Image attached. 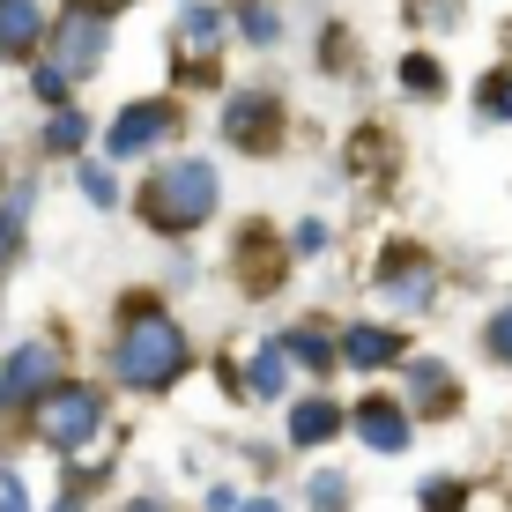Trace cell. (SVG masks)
Masks as SVG:
<instances>
[{"label": "cell", "mask_w": 512, "mask_h": 512, "mask_svg": "<svg viewBox=\"0 0 512 512\" xmlns=\"http://www.w3.org/2000/svg\"><path fill=\"white\" fill-rule=\"evenodd\" d=\"M416 394L423 401H453V379L438 372V364H416Z\"/></svg>", "instance_id": "obj_22"}, {"label": "cell", "mask_w": 512, "mask_h": 512, "mask_svg": "<svg viewBox=\"0 0 512 512\" xmlns=\"http://www.w3.org/2000/svg\"><path fill=\"white\" fill-rule=\"evenodd\" d=\"M179 372H186V334L164 312H134L127 334H119V379L127 386H171Z\"/></svg>", "instance_id": "obj_2"}, {"label": "cell", "mask_w": 512, "mask_h": 512, "mask_svg": "<svg viewBox=\"0 0 512 512\" xmlns=\"http://www.w3.org/2000/svg\"><path fill=\"white\" fill-rule=\"evenodd\" d=\"M282 349H290L297 364H312V372H327V364H334V349H342V342H327V334L297 327V334H282Z\"/></svg>", "instance_id": "obj_13"}, {"label": "cell", "mask_w": 512, "mask_h": 512, "mask_svg": "<svg viewBox=\"0 0 512 512\" xmlns=\"http://www.w3.org/2000/svg\"><path fill=\"white\" fill-rule=\"evenodd\" d=\"M245 512H282V505H275V498H253V505H245Z\"/></svg>", "instance_id": "obj_29"}, {"label": "cell", "mask_w": 512, "mask_h": 512, "mask_svg": "<svg viewBox=\"0 0 512 512\" xmlns=\"http://www.w3.org/2000/svg\"><path fill=\"white\" fill-rule=\"evenodd\" d=\"M334 431H342V409H334V401H297L290 409V446H320Z\"/></svg>", "instance_id": "obj_12"}, {"label": "cell", "mask_w": 512, "mask_h": 512, "mask_svg": "<svg viewBox=\"0 0 512 512\" xmlns=\"http://www.w3.org/2000/svg\"><path fill=\"white\" fill-rule=\"evenodd\" d=\"M82 134H90V127H82V112H60L45 127V149H82Z\"/></svg>", "instance_id": "obj_19"}, {"label": "cell", "mask_w": 512, "mask_h": 512, "mask_svg": "<svg viewBox=\"0 0 512 512\" xmlns=\"http://www.w3.org/2000/svg\"><path fill=\"white\" fill-rule=\"evenodd\" d=\"M0 512H30V505H23V483H15L8 468H0Z\"/></svg>", "instance_id": "obj_26"}, {"label": "cell", "mask_w": 512, "mask_h": 512, "mask_svg": "<svg viewBox=\"0 0 512 512\" xmlns=\"http://www.w3.org/2000/svg\"><path fill=\"white\" fill-rule=\"evenodd\" d=\"M483 342H490V357H498V364H512V305L483 327Z\"/></svg>", "instance_id": "obj_21"}, {"label": "cell", "mask_w": 512, "mask_h": 512, "mask_svg": "<svg viewBox=\"0 0 512 512\" xmlns=\"http://www.w3.org/2000/svg\"><path fill=\"white\" fill-rule=\"evenodd\" d=\"M52 394H60V364H52V349L45 342L15 349L8 372H0V409H8V401H52Z\"/></svg>", "instance_id": "obj_4"}, {"label": "cell", "mask_w": 512, "mask_h": 512, "mask_svg": "<svg viewBox=\"0 0 512 512\" xmlns=\"http://www.w3.org/2000/svg\"><path fill=\"white\" fill-rule=\"evenodd\" d=\"M275 97H260V90H245V97H231V119H223V134L238 141V149H275Z\"/></svg>", "instance_id": "obj_7"}, {"label": "cell", "mask_w": 512, "mask_h": 512, "mask_svg": "<svg viewBox=\"0 0 512 512\" xmlns=\"http://www.w3.org/2000/svg\"><path fill=\"white\" fill-rule=\"evenodd\" d=\"M23 208H30V193H15V201L0 208V260L15 253V223H23Z\"/></svg>", "instance_id": "obj_23"}, {"label": "cell", "mask_w": 512, "mask_h": 512, "mask_svg": "<svg viewBox=\"0 0 512 512\" xmlns=\"http://www.w3.org/2000/svg\"><path fill=\"white\" fill-rule=\"evenodd\" d=\"M401 357V342L386 327H349L342 334V364H357V372H379V364H394Z\"/></svg>", "instance_id": "obj_11"}, {"label": "cell", "mask_w": 512, "mask_h": 512, "mask_svg": "<svg viewBox=\"0 0 512 512\" xmlns=\"http://www.w3.org/2000/svg\"><path fill=\"white\" fill-rule=\"evenodd\" d=\"M312 505H320V512H342V505H349V483H342V475H312Z\"/></svg>", "instance_id": "obj_20"}, {"label": "cell", "mask_w": 512, "mask_h": 512, "mask_svg": "<svg viewBox=\"0 0 512 512\" xmlns=\"http://www.w3.org/2000/svg\"><path fill=\"white\" fill-rule=\"evenodd\" d=\"M245 38H253V45H275V38H282V23H275L268 0H253V8H245Z\"/></svg>", "instance_id": "obj_17"}, {"label": "cell", "mask_w": 512, "mask_h": 512, "mask_svg": "<svg viewBox=\"0 0 512 512\" xmlns=\"http://www.w3.org/2000/svg\"><path fill=\"white\" fill-rule=\"evenodd\" d=\"M38 30H45L38 0H0V52H8V60H30Z\"/></svg>", "instance_id": "obj_10"}, {"label": "cell", "mask_w": 512, "mask_h": 512, "mask_svg": "<svg viewBox=\"0 0 512 512\" xmlns=\"http://www.w3.org/2000/svg\"><path fill=\"white\" fill-rule=\"evenodd\" d=\"M223 38V15L216 8H186V45H216Z\"/></svg>", "instance_id": "obj_18"}, {"label": "cell", "mask_w": 512, "mask_h": 512, "mask_svg": "<svg viewBox=\"0 0 512 512\" xmlns=\"http://www.w3.org/2000/svg\"><path fill=\"white\" fill-rule=\"evenodd\" d=\"M475 104H483V119H512V75H490L475 90Z\"/></svg>", "instance_id": "obj_15"}, {"label": "cell", "mask_w": 512, "mask_h": 512, "mask_svg": "<svg viewBox=\"0 0 512 512\" xmlns=\"http://www.w3.org/2000/svg\"><path fill=\"white\" fill-rule=\"evenodd\" d=\"M97 423H104V394H97V386H60L52 401H38V438L60 446V453L90 446Z\"/></svg>", "instance_id": "obj_3"}, {"label": "cell", "mask_w": 512, "mask_h": 512, "mask_svg": "<svg viewBox=\"0 0 512 512\" xmlns=\"http://www.w3.org/2000/svg\"><path fill=\"white\" fill-rule=\"evenodd\" d=\"M171 127H179V112H171L164 97H156V104H127V112H119V127H112V156H149Z\"/></svg>", "instance_id": "obj_5"}, {"label": "cell", "mask_w": 512, "mask_h": 512, "mask_svg": "<svg viewBox=\"0 0 512 512\" xmlns=\"http://www.w3.org/2000/svg\"><path fill=\"white\" fill-rule=\"evenodd\" d=\"M282 357H290L282 342H275V349H260V357H253V394H268V401L282 394V379H290V372H282Z\"/></svg>", "instance_id": "obj_14"}, {"label": "cell", "mask_w": 512, "mask_h": 512, "mask_svg": "<svg viewBox=\"0 0 512 512\" xmlns=\"http://www.w3.org/2000/svg\"><path fill=\"white\" fill-rule=\"evenodd\" d=\"M30 82H38V97H60V90H67V67H38Z\"/></svg>", "instance_id": "obj_27"}, {"label": "cell", "mask_w": 512, "mask_h": 512, "mask_svg": "<svg viewBox=\"0 0 512 512\" xmlns=\"http://www.w3.org/2000/svg\"><path fill=\"white\" fill-rule=\"evenodd\" d=\"M401 82H409L416 97H438V60H431V52H409V67H401Z\"/></svg>", "instance_id": "obj_16"}, {"label": "cell", "mask_w": 512, "mask_h": 512, "mask_svg": "<svg viewBox=\"0 0 512 512\" xmlns=\"http://www.w3.org/2000/svg\"><path fill=\"white\" fill-rule=\"evenodd\" d=\"M52 512H82V505H75V498H67V505H52Z\"/></svg>", "instance_id": "obj_30"}, {"label": "cell", "mask_w": 512, "mask_h": 512, "mask_svg": "<svg viewBox=\"0 0 512 512\" xmlns=\"http://www.w3.org/2000/svg\"><path fill=\"white\" fill-rule=\"evenodd\" d=\"M104 45H112V23H104V15L75 8L60 23V67H67V75H90V67L104 60Z\"/></svg>", "instance_id": "obj_6"}, {"label": "cell", "mask_w": 512, "mask_h": 512, "mask_svg": "<svg viewBox=\"0 0 512 512\" xmlns=\"http://www.w3.org/2000/svg\"><path fill=\"white\" fill-rule=\"evenodd\" d=\"M357 438L372 453H401V446H409V416H401L394 401H364V409H357Z\"/></svg>", "instance_id": "obj_9"}, {"label": "cell", "mask_w": 512, "mask_h": 512, "mask_svg": "<svg viewBox=\"0 0 512 512\" xmlns=\"http://www.w3.org/2000/svg\"><path fill=\"white\" fill-rule=\"evenodd\" d=\"M141 216L156 223V231H193V223L216 216V171L208 164H164L149 186H141Z\"/></svg>", "instance_id": "obj_1"}, {"label": "cell", "mask_w": 512, "mask_h": 512, "mask_svg": "<svg viewBox=\"0 0 512 512\" xmlns=\"http://www.w3.org/2000/svg\"><path fill=\"white\" fill-rule=\"evenodd\" d=\"M379 290L394 297V305H431L438 268H431L423 253H394V260H379Z\"/></svg>", "instance_id": "obj_8"}, {"label": "cell", "mask_w": 512, "mask_h": 512, "mask_svg": "<svg viewBox=\"0 0 512 512\" xmlns=\"http://www.w3.org/2000/svg\"><path fill=\"white\" fill-rule=\"evenodd\" d=\"M82 193H90V201H97V208H112V201H119V186H112V171H97V164H90V171H82Z\"/></svg>", "instance_id": "obj_24"}, {"label": "cell", "mask_w": 512, "mask_h": 512, "mask_svg": "<svg viewBox=\"0 0 512 512\" xmlns=\"http://www.w3.org/2000/svg\"><path fill=\"white\" fill-rule=\"evenodd\" d=\"M119 512H164V505H149V498H134V505H119Z\"/></svg>", "instance_id": "obj_28"}, {"label": "cell", "mask_w": 512, "mask_h": 512, "mask_svg": "<svg viewBox=\"0 0 512 512\" xmlns=\"http://www.w3.org/2000/svg\"><path fill=\"white\" fill-rule=\"evenodd\" d=\"M423 505L431 512H461V483H423Z\"/></svg>", "instance_id": "obj_25"}]
</instances>
